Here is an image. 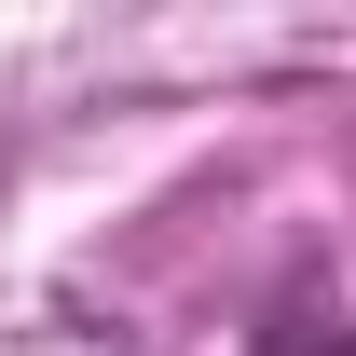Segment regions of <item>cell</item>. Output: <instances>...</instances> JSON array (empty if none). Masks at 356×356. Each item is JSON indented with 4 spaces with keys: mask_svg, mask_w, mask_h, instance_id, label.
<instances>
[{
    "mask_svg": "<svg viewBox=\"0 0 356 356\" xmlns=\"http://www.w3.org/2000/svg\"><path fill=\"white\" fill-rule=\"evenodd\" d=\"M261 356H356V329H343V315H274Z\"/></svg>",
    "mask_w": 356,
    "mask_h": 356,
    "instance_id": "cell-1",
    "label": "cell"
}]
</instances>
